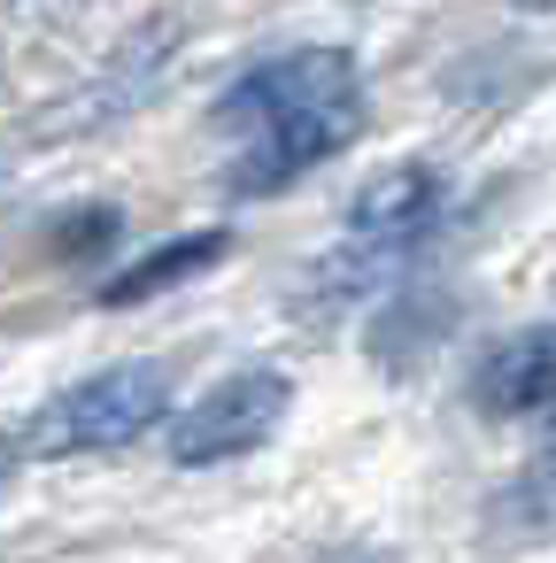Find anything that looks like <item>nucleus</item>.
<instances>
[{
    "label": "nucleus",
    "mask_w": 556,
    "mask_h": 563,
    "mask_svg": "<svg viewBox=\"0 0 556 563\" xmlns=\"http://www.w3.org/2000/svg\"><path fill=\"white\" fill-rule=\"evenodd\" d=\"M9 471H17V440H0V486H9Z\"/></svg>",
    "instance_id": "nucleus-7"
},
{
    "label": "nucleus",
    "mask_w": 556,
    "mask_h": 563,
    "mask_svg": "<svg viewBox=\"0 0 556 563\" xmlns=\"http://www.w3.org/2000/svg\"><path fill=\"white\" fill-rule=\"evenodd\" d=\"M471 401H479L487 417H548V409H556V324L510 332V340L479 363Z\"/></svg>",
    "instance_id": "nucleus-5"
},
{
    "label": "nucleus",
    "mask_w": 556,
    "mask_h": 563,
    "mask_svg": "<svg viewBox=\"0 0 556 563\" xmlns=\"http://www.w3.org/2000/svg\"><path fill=\"white\" fill-rule=\"evenodd\" d=\"M225 255V232H178V240H163L148 263H132V271H117L109 286H101V301L109 309H132V301H155L163 286H178V278H194V271H209Z\"/></svg>",
    "instance_id": "nucleus-6"
},
{
    "label": "nucleus",
    "mask_w": 556,
    "mask_h": 563,
    "mask_svg": "<svg viewBox=\"0 0 556 563\" xmlns=\"http://www.w3.org/2000/svg\"><path fill=\"white\" fill-rule=\"evenodd\" d=\"M286 409H294L286 371L248 363V371H232V378L201 386L178 417H163V424H171V463H186V471L240 463V455H255V448L286 424Z\"/></svg>",
    "instance_id": "nucleus-4"
},
{
    "label": "nucleus",
    "mask_w": 556,
    "mask_h": 563,
    "mask_svg": "<svg viewBox=\"0 0 556 563\" xmlns=\"http://www.w3.org/2000/svg\"><path fill=\"white\" fill-rule=\"evenodd\" d=\"M448 224V170L433 163H394L386 178H371L348 217H340V271L379 278L394 263H410L433 232Z\"/></svg>",
    "instance_id": "nucleus-3"
},
{
    "label": "nucleus",
    "mask_w": 556,
    "mask_h": 563,
    "mask_svg": "<svg viewBox=\"0 0 556 563\" xmlns=\"http://www.w3.org/2000/svg\"><path fill=\"white\" fill-rule=\"evenodd\" d=\"M171 417V363L140 355V363H109L78 386H63L55 401L32 409L17 455H101V448H124L140 432H155Z\"/></svg>",
    "instance_id": "nucleus-2"
},
{
    "label": "nucleus",
    "mask_w": 556,
    "mask_h": 563,
    "mask_svg": "<svg viewBox=\"0 0 556 563\" xmlns=\"http://www.w3.org/2000/svg\"><path fill=\"white\" fill-rule=\"evenodd\" d=\"M363 132V70L348 47H286L217 93L225 186L240 201L294 186Z\"/></svg>",
    "instance_id": "nucleus-1"
},
{
    "label": "nucleus",
    "mask_w": 556,
    "mask_h": 563,
    "mask_svg": "<svg viewBox=\"0 0 556 563\" xmlns=\"http://www.w3.org/2000/svg\"><path fill=\"white\" fill-rule=\"evenodd\" d=\"M517 9H533V16H548V9H556V0H517Z\"/></svg>",
    "instance_id": "nucleus-8"
}]
</instances>
